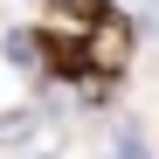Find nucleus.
I'll return each mask as SVG.
<instances>
[{"label":"nucleus","instance_id":"obj_1","mask_svg":"<svg viewBox=\"0 0 159 159\" xmlns=\"http://www.w3.org/2000/svg\"><path fill=\"white\" fill-rule=\"evenodd\" d=\"M111 159H152V152H145L139 131H118V152H111Z\"/></svg>","mask_w":159,"mask_h":159},{"label":"nucleus","instance_id":"obj_2","mask_svg":"<svg viewBox=\"0 0 159 159\" xmlns=\"http://www.w3.org/2000/svg\"><path fill=\"white\" fill-rule=\"evenodd\" d=\"M7 56H14L21 69H28V62H35V42H28V35H7Z\"/></svg>","mask_w":159,"mask_h":159}]
</instances>
